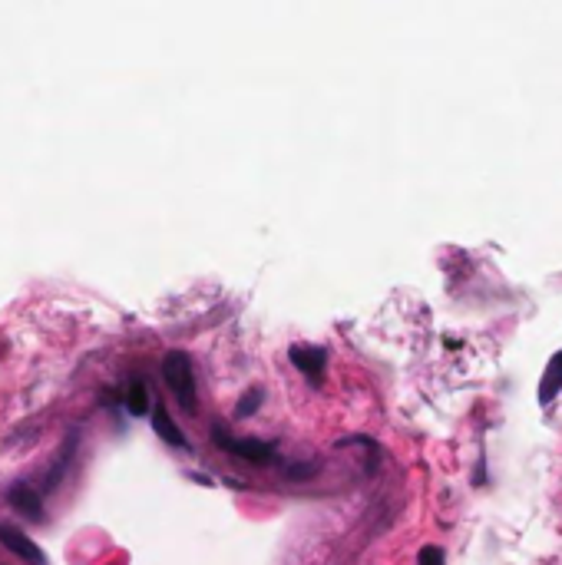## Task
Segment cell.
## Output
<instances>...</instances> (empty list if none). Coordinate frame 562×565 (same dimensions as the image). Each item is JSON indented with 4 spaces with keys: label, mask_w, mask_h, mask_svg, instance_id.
Wrapping results in <instances>:
<instances>
[{
    "label": "cell",
    "mask_w": 562,
    "mask_h": 565,
    "mask_svg": "<svg viewBox=\"0 0 562 565\" xmlns=\"http://www.w3.org/2000/svg\"><path fill=\"white\" fill-rule=\"evenodd\" d=\"M162 380L172 390L189 414H196V374H192V357L186 351H169L162 357Z\"/></svg>",
    "instance_id": "obj_1"
},
{
    "label": "cell",
    "mask_w": 562,
    "mask_h": 565,
    "mask_svg": "<svg viewBox=\"0 0 562 565\" xmlns=\"http://www.w3.org/2000/svg\"><path fill=\"white\" fill-rule=\"evenodd\" d=\"M212 440L219 443V450H225L229 456H239V460L245 463H255V466H265V463H278L281 456L275 447H268L265 440H239V437H232L229 430L225 427H215L212 430Z\"/></svg>",
    "instance_id": "obj_2"
},
{
    "label": "cell",
    "mask_w": 562,
    "mask_h": 565,
    "mask_svg": "<svg viewBox=\"0 0 562 565\" xmlns=\"http://www.w3.org/2000/svg\"><path fill=\"white\" fill-rule=\"evenodd\" d=\"M0 542H4V549H10L14 556L27 559L30 565H47V556H43V549L37 546L34 539L27 536V532H20L17 526H7L0 523Z\"/></svg>",
    "instance_id": "obj_3"
},
{
    "label": "cell",
    "mask_w": 562,
    "mask_h": 565,
    "mask_svg": "<svg viewBox=\"0 0 562 565\" xmlns=\"http://www.w3.org/2000/svg\"><path fill=\"white\" fill-rule=\"evenodd\" d=\"M7 503L17 509L20 516L34 519V523H43V499H40V490H34L30 483H14L7 490Z\"/></svg>",
    "instance_id": "obj_4"
},
{
    "label": "cell",
    "mask_w": 562,
    "mask_h": 565,
    "mask_svg": "<svg viewBox=\"0 0 562 565\" xmlns=\"http://www.w3.org/2000/svg\"><path fill=\"white\" fill-rule=\"evenodd\" d=\"M291 364L305 374L308 384H321V374H324V351L321 347H305V344L291 347Z\"/></svg>",
    "instance_id": "obj_5"
},
{
    "label": "cell",
    "mask_w": 562,
    "mask_h": 565,
    "mask_svg": "<svg viewBox=\"0 0 562 565\" xmlns=\"http://www.w3.org/2000/svg\"><path fill=\"white\" fill-rule=\"evenodd\" d=\"M153 430L162 437V443H169L172 450H186V447H189L186 433L179 430V423L169 417L166 407H156V410H153Z\"/></svg>",
    "instance_id": "obj_6"
},
{
    "label": "cell",
    "mask_w": 562,
    "mask_h": 565,
    "mask_svg": "<svg viewBox=\"0 0 562 565\" xmlns=\"http://www.w3.org/2000/svg\"><path fill=\"white\" fill-rule=\"evenodd\" d=\"M559 390H562V351L553 354V361L546 364L543 380H539V404H549V400H556Z\"/></svg>",
    "instance_id": "obj_7"
},
{
    "label": "cell",
    "mask_w": 562,
    "mask_h": 565,
    "mask_svg": "<svg viewBox=\"0 0 562 565\" xmlns=\"http://www.w3.org/2000/svg\"><path fill=\"white\" fill-rule=\"evenodd\" d=\"M123 404H126V410H129L133 417H143L146 410H149V390H146V380H143V377H133V380H129Z\"/></svg>",
    "instance_id": "obj_8"
},
{
    "label": "cell",
    "mask_w": 562,
    "mask_h": 565,
    "mask_svg": "<svg viewBox=\"0 0 562 565\" xmlns=\"http://www.w3.org/2000/svg\"><path fill=\"white\" fill-rule=\"evenodd\" d=\"M73 447H77V430H73L70 437H67V447H63V456H60V463L53 466V470H50V476H47V480H43V490H53V486H57V483L63 480V473H67V466L73 463V453H77V450H73Z\"/></svg>",
    "instance_id": "obj_9"
},
{
    "label": "cell",
    "mask_w": 562,
    "mask_h": 565,
    "mask_svg": "<svg viewBox=\"0 0 562 565\" xmlns=\"http://www.w3.org/2000/svg\"><path fill=\"white\" fill-rule=\"evenodd\" d=\"M258 407H262V390H248L245 400L239 404V417H252Z\"/></svg>",
    "instance_id": "obj_10"
},
{
    "label": "cell",
    "mask_w": 562,
    "mask_h": 565,
    "mask_svg": "<svg viewBox=\"0 0 562 565\" xmlns=\"http://www.w3.org/2000/svg\"><path fill=\"white\" fill-rule=\"evenodd\" d=\"M417 565H447V559H443V549L437 546H424L417 556Z\"/></svg>",
    "instance_id": "obj_11"
}]
</instances>
